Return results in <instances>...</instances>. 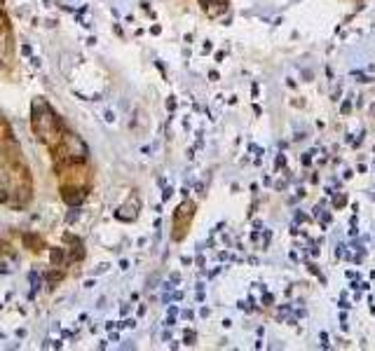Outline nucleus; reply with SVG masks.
I'll return each instance as SVG.
<instances>
[{"instance_id": "obj_6", "label": "nucleus", "mask_w": 375, "mask_h": 351, "mask_svg": "<svg viewBox=\"0 0 375 351\" xmlns=\"http://www.w3.org/2000/svg\"><path fill=\"white\" fill-rule=\"evenodd\" d=\"M78 216H80V209H73L68 216H66V223H75V220H78Z\"/></svg>"}, {"instance_id": "obj_5", "label": "nucleus", "mask_w": 375, "mask_h": 351, "mask_svg": "<svg viewBox=\"0 0 375 351\" xmlns=\"http://www.w3.org/2000/svg\"><path fill=\"white\" fill-rule=\"evenodd\" d=\"M61 277H63L61 272H52V274H49V277H47V281H49V288H52V286H54V284H56V281H59V279H61Z\"/></svg>"}, {"instance_id": "obj_9", "label": "nucleus", "mask_w": 375, "mask_h": 351, "mask_svg": "<svg viewBox=\"0 0 375 351\" xmlns=\"http://www.w3.org/2000/svg\"><path fill=\"white\" fill-rule=\"evenodd\" d=\"M7 272H10V270H7V267H5V265H3V262H0V274H7Z\"/></svg>"}, {"instance_id": "obj_1", "label": "nucleus", "mask_w": 375, "mask_h": 351, "mask_svg": "<svg viewBox=\"0 0 375 351\" xmlns=\"http://www.w3.org/2000/svg\"><path fill=\"white\" fill-rule=\"evenodd\" d=\"M63 148H66V159H68V162H85V157H87V145H85L75 134L63 136Z\"/></svg>"}, {"instance_id": "obj_4", "label": "nucleus", "mask_w": 375, "mask_h": 351, "mask_svg": "<svg viewBox=\"0 0 375 351\" xmlns=\"http://www.w3.org/2000/svg\"><path fill=\"white\" fill-rule=\"evenodd\" d=\"M49 257H52V262H54V265H61L63 262V250L61 248H54Z\"/></svg>"}, {"instance_id": "obj_7", "label": "nucleus", "mask_w": 375, "mask_h": 351, "mask_svg": "<svg viewBox=\"0 0 375 351\" xmlns=\"http://www.w3.org/2000/svg\"><path fill=\"white\" fill-rule=\"evenodd\" d=\"M169 197H171V188H167V190H164V192H162V202H167Z\"/></svg>"}, {"instance_id": "obj_8", "label": "nucleus", "mask_w": 375, "mask_h": 351, "mask_svg": "<svg viewBox=\"0 0 375 351\" xmlns=\"http://www.w3.org/2000/svg\"><path fill=\"white\" fill-rule=\"evenodd\" d=\"M185 339H188V344H192V339H195V332H185Z\"/></svg>"}, {"instance_id": "obj_3", "label": "nucleus", "mask_w": 375, "mask_h": 351, "mask_svg": "<svg viewBox=\"0 0 375 351\" xmlns=\"http://www.w3.org/2000/svg\"><path fill=\"white\" fill-rule=\"evenodd\" d=\"M138 199L136 197H131V202L129 204H124L122 209L117 211V218L120 220H136V216H138Z\"/></svg>"}, {"instance_id": "obj_2", "label": "nucleus", "mask_w": 375, "mask_h": 351, "mask_svg": "<svg viewBox=\"0 0 375 351\" xmlns=\"http://www.w3.org/2000/svg\"><path fill=\"white\" fill-rule=\"evenodd\" d=\"M61 192H63V202L70 204V206H80L85 202V197H87L85 190H78V188H63Z\"/></svg>"}]
</instances>
